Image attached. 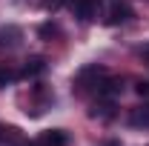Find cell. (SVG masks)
I'll return each mask as SVG.
<instances>
[{
  "label": "cell",
  "mask_w": 149,
  "mask_h": 146,
  "mask_svg": "<svg viewBox=\"0 0 149 146\" xmlns=\"http://www.w3.org/2000/svg\"><path fill=\"white\" fill-rule=\"evenodd\" d=\"M20 29L17 26H6V29H0V49H15L20 43Z\"/></svg>",
  "instance_id": "5"
},
{
  "label": "cell",
  "mask_w": 149,
  "mask_h": 146,
  "mask_svg": "<svg viewBox=\"0 0 149 146\" xmlns=\"http://www.w3.org/2000/svg\"><path fill=\"white\" fill-rule=\"evenodd\" d=\"M12 80H15V72H12V69H6V66H0V89H3V86H9Z\"/></svg>",
  "instance_id": "8"
},
{
  "label": "cell",
  "mask_w": 149,
  "mask_h": 146,
  "mask_svg": "<svg viewBox=\"0 0 149 146\" xmlns=\"http://www.w3.org/2000/svg\"><path fill=\"white\" fill-rule=\"evenodd\" d=\"M0 138H6V132H3V129H0Z\"/></svg>",
  "instance_id": "12"
},
{
  "label": "cell",
  "mask_w": 149,
  "mask_h": 146,
  "mask_svg": "<svg viewBox=\"0 0 149 146\" xmlns=\"http://www.w3.org/2000/svg\"><path fill=\"white\" fill-rule=\"evenodd\" d=\"M55 32H57V29H55V26H52V23H46V26H43V29H40V35H43V37H49V35H55Z\"/></svg>",
  "instance_id": "10"
},
{
  "label": "cell",
  "mask_w": 149,
  "mask_h": 146,
  "mask_svg": "<svg viewBox=\"0 0 149 146\" xmlns=\"http://www.w3.org/2000/svg\"><path fill=\"white\" fill-rule=\"evenodd\" d=\"M141 55H143V57L149 60V46H143V49H141Z\"/></svg>",
  "instance_id": "11"
},
{
  "label": "cell",
  "mask_w": 149,
  "mask_h": 146,
  "mask_svg": "<svg viewBox=\"0 0 149 146\" xmlns=\"http://www.w3.org/2000/svg\"><path fill=\"white\" fill-rule=\"evenodd\" d=\"M43 72H46V60H43V57H29L20 74H23V77H37V74H43Z\"/></svg>",
  "instance_id": "6"
},
{
  "label": "cell",
  "mask_w": 149,
  "mask_h": 146,
  "mask_svg": "<svg viewBox=\"0 0 149 146\" xmlns=\"http://www.w3.org/2000/svg\"><path fill=\"white\" fill-rule=\"evenodd\" d=\"M135 92H138L141 97H149V80H138V83H135Z\"/></svg>",
  "instance_id": "9"
},
{
  "label": "cell",
  "mask_w": 149,
  "mask_h": 146,
  "mask_svg": "<svg viewBox=\"0 0 149 146\" xmlns=\"http://www.w3.org/2000/svg\"><path fill=\"white\" fill-rule=\"evenodd\" d=\"M129 123H132V126H149V106H138V109H132Z\"/></svg>",
  "instance_id": "7"
},
{
  "label": "cell",
  "mask_w": 149,
  "mask_h": 146,
  "mask_svg": "<svg viewBox=\"0 0 149 146\" xmlns=\"http://www.w3.org/2000/svg\"><path fill=\"white\" fill-rule=\"evenodd\" d=\"M120 86H123V83H120L118 77H106V74H103V77H100V83L95 86V92H97V97H100V100H112V97H118V95H120Z\"/></svg>",
  "instance_id": "2"
},
{
  "label": "cell",
  "mask_w": 149,
  "mask_h": 146,
  "mask_svg": "<svg viewBox=\"0 0 149 146\" xmlns=\"http://www.w3.org/2000/svg\"><path fill=\"white\" fill-rule=\"evenodd\" d=\"M97 9H100L97 0H72V15L77 20H92L97 15Z\"/></svg>",
  "instance_id": "3"
},
{
  "label": "cell",
  "mask_w": 149,
  "mask_h": 146,
  "mask_svg": "<svg viewBox=\"0 0 149 146\" xmlns=\"http://www.w3.org/2000/svg\"><path fill=\"white\" fill-rule=\"evenodd\" d=\"M132 17V9L120 0H106V23L115 26V23H123V20Z\"/></svg>",
  "instance_id": "1"
},
{
  "label": "cell",
  "mask_w": 149,
  "mask_h": 146,
  "mask_svg": "<svg viewBox=\"0 0 149 146\" xmlns=\"http://www.w3.org/2000/svg\"><path fill=\"white\" fill-rule=\"evenodd\" d=\"M29 146H66V135L60 129H49V132H43L35 143H29Z\"/></svg>",
  "instance_id": "4"
}]
</instances>
